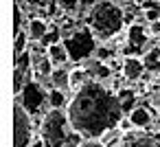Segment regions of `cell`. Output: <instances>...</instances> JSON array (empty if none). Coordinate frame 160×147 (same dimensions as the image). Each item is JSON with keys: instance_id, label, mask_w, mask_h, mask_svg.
I'll return each instance as SVG.
<instances>
[{"instance_id": "cell-11", "label": "cell", "mask_w": 160, "mask_h": 147, "mask_svg": "<svg viewBox=\"0 0 160 147\" xmlns=\"http://www.w3.org/2000/svg\"><path fill=\"white\" fill-rule=\"evenodd\" d=\"M121 147H160V138H153V136H147V134L132 136V132H129V134H125Z\"/></svg>"}, {"instance_id": "cell-4", "label": "cell", "mask_w": 160, "mask_h": 147, "mask_svg": "<svg viewBox=\"0 0 160 147\" xmlns=\"http://www.w3.org/2000/svg\"><path fill=\"white\" fill-rule=\"evenodd\" d=\"M33 114L16 101L13 105V147H31L35 132H33Z\"/></svg>"}, {"instance_id": "cell-15", "label": "cell", "mask_w": 160, "mask_h": 147, "mask_svg": "<svg viewBox=\"0 0 160 147\" xmlns=\"http://www.w3.org/2000/svg\"><path fill=\"white\" fill-rule=\"evenodd\" d=\"M118 99H121V103H123L125 114L138 105V103H136V92H134V90H129V88H121V90H118Z\"/></svg>"}, {"instance_id": "cell-14", "label": "cell", "mask_w": 160, "mask_h": 147, "mask_svg": "<svg viewBox=\"0 0 160 147\" xmlns=\"http://www.w3.org/2000/svg\"><path fill=\"white\" fill-rule=\"evenodd\" d=\"M68 97L66 90L59 88H48V108H68Z\"/></svg>"}, {"instance_id": "cell-13", "label": "cell", "mask_w": 160, "mask_h": 147, "mask_svg": "<svg viewBox=\"0 0 160 147\" xmlns=\"http://www.w3.org/2000/svg\"><path fill=\"white\" fill-rule=\"evenodd\" d=\"M38 77H42V79H48L51 77V73L55 70V64L48 59V55L46 53H42L40 57H35V62H33V68H31Z\"/></svg>"}, {"instance_id": "cell-23", "label": "cell", "mask_w": 160, "mask_h": 147, "mask_svg": "<svg viewBox=\"0 0 160 147\" xmlns=\"http://www.w3.org/2000/svg\"><path fill=\"white\" fill-rule=\"evenodd\" d=\"M31 147H46V143H44V138H42V134H38V136L33 138V143H31Z\"/></svg>"}, {"instance_id": "cell-1", "label": "cell", "mask_w": 160, "mask_h": 147, "mask_svg": "<svg viewBox=\"0 0 160 147\" xmlns=\"http://www.w3.org/2000/svg\"><path fill=\"white\" fill-rule=\"evenodd\" d=\"M66 112L70 116V125L86 138H101L125 116L118 92L99 79H90L86 86L72 92Z\"/></svg>"}, {"instance_id": "cell-25", "label": "cell", "mask_w": 160, "mask_h": 147, "mask_svg": "<svg viewBox=\"0 0 160 147\" xmlns=\"http://www.w3.org/2000/svg\"><path fill=\"white\" fill-rule=\"evenodd\" d=\"M94 3H99V0H94Z\"/></svg>"}, {"instance_id": "cell-18", "label": "cell", "mask_w": 160, "mask_h": 147, "mask_svg": "<svg viewBox=\"0 0 160 147\" xmlns=\"http://www.w3.org/2000/svg\"><path fill=\"white\" fill-rule=\"evenodd\" d=\"M114 55H116L114 48H110V46H97L92 57L99 59V62H114Z\"/></svg>"}, {"instance_id": "cell-3", "label": "cell", "mask_w": 160, "mask_h": 147, "mask_svg": "<svg viewBox=\"0 0 160 147\" xmlns=\"http://www.w3.org/2000/svg\"><path fill=\"white\" fill-rule=\"evenodd\" d=\"M70 116L66 108H48L40 121V134L46 147H68V138L72 134Z\"/></svg>"}, {"instance_id": "cell-19", "label": "cell", "mask_w": 160, "mask_h": 147, "mask_svg": "<svg viewBox=\"0 0 160 147\" xmlns=\"http://www.w3.org/2000/svg\"><path fill=\"white\" fill-rule=\"evenodd\" d=\"M145 66L149 68V70H156V68H160V51H149L145 57Z\"/></svg>"}, {"instance_id": "cell-8", "label": "cell", "mask_w": 160, "mask_h": 147, "mask_svg": "<svg viewBox=\"0 0 160 147\" xmlns=\"http://www.w3.org/2000/svg\"><path fill=\"white\" fill-rule=\"evenodd\" d=\"M127 116L132 119V123H134V127H136V129H147V127L151 125V121H153L151 110H149V108H145V105H136L134 110H129V112H127Z\"/></svg>"}, {"instance_id": "cell-7", "label": "cell", "mask_w": 160, "mask_h": 147, "mask_svg": "<svg viewBox=\"0 0 160 147\" xmlns=\"http://www.w3.org/2000/svg\"><path fill=\"white\" fill-rule=\"evenodd\" d=\"M44 53L48 55V59H51L55 66H66V64L72 59V57H70V51H68V46H66L64 40H62V42H55V44H51V46H46Z\"/></svg>"}, {"instance_id": "cell-17", "label": "cell", "mask_w": 160, "mask_h": 147, "mask_svg": "<svg viewBox=\"0 0 160 147\" xmlns=\"http://www.w3.org/2000/svg\"><path fill=\"white\" fill-rule=\"evenodd\" d=\"M29 42H31V38H29V33H27V29H22V31H18L16 33V55H20V53H24V51H29Z\"/></svg>"}, {"instance_id": "cell-6", "label": "cell", "mask_w": 160, "mask_h": 147, "mask_svg": "<svg viewBox=\"0 0 160 147\" xmlns=\"http://www.w3.org/2000/svg\"><path fill=\"white\" fill-rule=\"evenodd\" d=\"M147 66H145V59L140 55H125L121 59V75L125 77V81H138L142 75H145Z\"/></svg>"}, {"instance_id": "cell-5", "label": "cell", "mask_w": 160, "mask_h": 147, "mask_svg": "<svg viewBox=\"0 0 160 147\" xmlns=\"http://www.w3.org/2000/svg\"><path fill=\"white\" fill-rule=\"evenodd\" d=\"M20 97V103L31 112L35 114L44 103H48V90H44V86L40 81H27L24 90L18 94Z\"/></svg>"}, {"instance_id": "cell-24", "label": "cell", "mask_w": 160, "mask_h": 147, "mask_svg": "<svg viewBox=\"0 0 160 147\" xmlns=\"http://www.w3.org/2000/svg\"><path fill=\"white\" fill-rule=\"evenodd\" d=\"M27 5H29V7H42L44 0H27Z\"/></svg>"}, {"instance_id": "cell-10", "label": "cell", "mask_w": 160, "mask_h": 147, "mask_svg": "<svg viewBox=\"0 0 160 147\" xmlns=\"http://www.w3.org/2000/svg\"><path fill=\"white\" fill-rule=\"evenodd\" d=\"M48 88H59V90H70V70L66 66H55V70L48 77Z\"/></svg>"}, {"instance_id": "cell-12", "label": "cell", "mask_w": 160, "mask_h": 147, "mask_svg": "<svg viewBox=\"0 0 160 147\" xmlns=\"http://www.w3.org/2000/svg\"><path fill=\"white\" fill-rule=\"evenodd\" d=\"M92 79V75L88 73L86 66H75L70 68V92H77L81 86H86Z\"/></svg>"}, {"instance_id": "cell-16", "label": "cell", "mask_w": 160, "mask_h": 147, "mask_svg": "<svg viewBox=\"0 0 160 147\" xmlns=\"http://www.w3.org/2000/svg\"><path fill=\"white\" fill-rule=\"evenodd\" d=\"M33 62H35V57H33V53H31V51H24V53L16 55V68H18V70L29 73V70L33 68Z\"/></svg>"}, {"instance_id": "cell-9", "label": "cell", "mask_w": 160, "mask_h": 147, "mask_svg": "<svg viewBox=\"0 0 160 147\" xmlns=\"http://www.w3.org/2000/svg\"><path fill=\"white\" fill-rule=\"evenodd\" d=\"M51 31V24L44 20V18H29V24H27V33L31 38V42H42L44 35Z\"/></svg>"}, {"instance_id": "cell-2", "label": "cell", "mask_w": 160, "mask_h": 147, "mask_svg": "<svg viewBox=\"0 0 160 147\" xmlns=\"http://www.w3.org/2000/svg\"><path fill=\"white\" fill-rule=\"evenodd\" d=\"M88 29L99 42L116 38L125 29V9L114 0H99L88 11Z\"/></svg>"}, {"instance_id": "cell-20", "label": "cell", "mask_w": 160, "mask_h": 147, "mask_svg": "<svg viewBox=\"0 0 160 147\" xmlns=\"http://www.w3.org/2000/svg\"><path fill=\"white\" fill-rule=\"evenodd\" d=\"M55 3L64 13H75L79 9V0H55Z\"/></svg>"}, {"instance_id": "cell-21", "label": "cell", "mask_w": 160, "mask_h": 147, "mask_svg": "<svg viewBox=\"0 0 160 147\" xmlns=\"http://www.w3.org/2000/svg\"><path fill=\"white\" fill-rule=\"evenodd\" d=\"M145 20L147 22H158L160 20V9H145Z\"/></svg>"}, {"instance_id": "cell-22", "label": "cell", "mask_w": 160, "mask_h": 147, "mask_svg": "<svg viewBox=\"0 0 160 147\" xmlns=\"http://www.w3.org/2000/svg\"><path fill=\"white\" fill-rule=\"evenodd\" d=\"M79 147H108L101 138H83V143Z\"/></svg>"}]
</instances>
